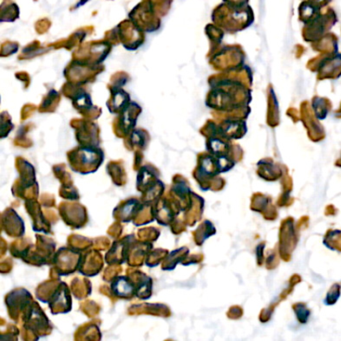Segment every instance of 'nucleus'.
<instances>
[{"mask_svg": "<svg viewBox=\"0 0 341 341\" xmlns=\"http://www.w3.org/2000/svg\"><path fill=\"white\" fill-rule=\"evenodd\" d=\"M112 290L116 295L124 297L130 295L133 292L134 288L126 278L118 277L112 283Z\"/></svg>", "mask_w": 341, "mask_h": 341, "instance_id": "f257e3e1", "label": "nucleus"}]
</instances>
